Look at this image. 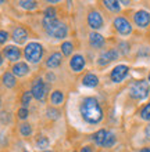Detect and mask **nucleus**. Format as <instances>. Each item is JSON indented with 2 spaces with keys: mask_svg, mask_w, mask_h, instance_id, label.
<instances>
[{
  "mask_svg": "<svg viewBox=\"0 0 150 152\" xmlns=\"http://www.w3.org/2000/svg\"><path fill=\"white\" fill-rule=\"evenodd\" d=\"M79 111H81L83 120L90 124H96L103 119V109H101L99 101L93 97H88L82 101Z\"/></svg>",
  "mask_w": 150,
  "mask_h": 152,
  "instance_id": "nucleus-1",
  "label": "nucleus"
},
{
  "mask_svg": "<svg viewBox=\"0 0 150 152\" xmlns=\"http://www.w3.org/2000/svg\"><path fill=\"white\" fill-rule=\"evenodd\" d=\"M42 24H43V28H45L46 32L54 39H64L67 36V33H68L67 25L64 22L58 21L57 18H46L45 17Z\"/></svg>",
  "mask_w": 150,
  "mask_h": 152,
  "instance_id": "nucleus-2",
  "label": "nucleus"
},
{
  "mask_svg": "<svg viewBox=\"0 0 150 152\" xmlns=\"http://www.w3.org/2000/svg\"><path fill=\"white\" fill-rule=\"evenodd\" d=\"M25 58L29 61V62H32V64H38L39 61L42 60V57H43V46L41 43H36V42H32V43H29L27 47H25Z\"/></svg>",
  "mask_w": 150,
  "mask_h": 152,
  "instance_id": "nucleus-3",
  "label": "nucleus"
},
{
  "mask_svg": "<svg viewBox=\"0 0 150 152\" xmlns=\"http://www.w3.org/2000/svg\"><path fill=\"white\" fill-rule=\"evenodd\" d=\"M129 94L135 100H145V98L149 96V83H147L146 80L135 82V83L131 86Z\"/></svg>",
  "mask_w": 150,
  "mask_h": 152,
  "instance_id": "nucleus-4",
  "label": "nucleus"
},
{
  "mask_svg": "<svg viewBox=\"0 0 150 152\" xmlns=\"http://www.w3.org/2000/svg\"><path fill=\"white\" fill-rule=\"evenodd\" d=\"M46 91H47V87H46L45 84V80L42 79V77H38V79L33 80L32 83V97H35L38 101H43L46 97Z\"/></svg>",
  "mask_w": 150,
  "mask_h": 152,
  "instance_id": "nucleus-5",
  "label": "nucleus"
},
{
  "mask_svg": "<svg viewBox=\"0 0 150 152\" xmlns=\"http://www.w3.org/2000/svg\"><path fill=\"white\" fill-rule=\"evenodd\" d=\"M114 26L117 29L118 33H121V35H129L132 32V26H131L129 21L124 18V17H118L114 20Z\"/></svg>",
  "mask_w": 150,
  "mask_h": 152,
  "instance_id": "nucleus-6",
  "label": "nucleus"
},
{
  "mask_svg": "<svg viewBox=\"0 0 150 152\" xmlns=\"http://www.w3.org/2000/svg\"><path fill=\"white\" fill-rule=\"evenodd\" d=\"M128 71H129V69H128L126 65H117V66L111 71L110 77H111V80H113L114 83H120V82H122V80L126 77Z\"/></svg>",
  "mask_w": 150,
  "mask_h": 152,
  "instance_id": "nucleus-7",
  "label": "nucleus"
},
{
  "mask_svg": "<svg viewBox=\"0 0 150 152\" xmlns=\"http://www.w3.org/2000/svg\"><path fill=\"white\" fill-rule=\"evenodd\" d=\"M134 21L135 24L140 26V28H146L147 25L150 24V14L145 10H140L134 15Z\"/></svg>",
  "mask_w": 150,
  "mask_h": 152,
  "instance_id": "nucleus-8",
  "label": "nucleus"
},
{
  "mask_svg": "<svg viewBox=\"0 0 150 152\" xmlns=\"http://www.w3.org/2000/svg\"><path fill=\"white\" fill-rule=\"evenodd\" d=\"M88 24L90 28L93 29H100L103 26V17L100 15L99 11H90L88 15Z\"/></svg>",
  "mask_w": 150,
  "mask_h": 152,
  "instance_id": "nucleus-9",
  "label": "nucleus"
},
{
  "mask_svg": "<svg viewBox=\"0 0 150 152\" xmlns=\"http://www.w3.org/2000/svg\"><path fill=\"white\" fill-rule=\"evenodd\" d=\"M3 54L6 56V58L13 62H16V61L20 60L21 57V50L17 46H6L3 50Z\"/></svg>",
  "mask_w": 150,
  "mask_h": 152,
  "instance_id": "nucleus-10",
  "label": "nucleus"
},
{
  "mask_svg": "<svg viewBox=\"0 0 150 152\" xmlns=\"http://www.w3.org/2000/svg\"><path fill=\"white\" fill-rule=\"evenodd\" d=\"M69 66H71V69H72L74 72H79L85 66V58L82 56H79V54L74 56L71 58V61H69Z\"/></svg>",
  "mask_w": 150,
  "mask_h": 152,
  "instance_id": "nucleus-11",
  "label": "nucleus"
},
{
  "mask_svg": "<svg viewBox=\"0 0 150 152\" xmlns=\"http://www.w3.org/2000/svg\"><path fill=\"white\" fill-rule=\"evenodd\" d=\"M117 58H118V53L115 51V50H109V51H106L104 54L100 56L98 64L99 65H107V64H110L111 61L117 60Z\"/></svg>",
  "mask_w": 150,
  "mask_h": 152,
  "instance_id": "nucleus-12",
  "label": "nucleus"
},
{
  "mask_svg": "<svg viewBox=\"0 0 150 152\" xmlns=\"http://www.w3.org/2000/svg\"><path fill=\"white\" fill-rule=\"evenodd\" d=\"M27 39H28V32H27L24 28L18 26V28L14 29V32H13V40H14L16 43L22 44L24 42H27Z\"/></svg>",
  "mask_w": 150,
  "mask_h": 152,
  "instance_id": "nucleus-13",
  "label": "nucleus"
},
{
  "mask_svg": "<svg viewBox=\"0 0 150 152\" xmlns=\"http://www.w3.org/2000/svg\"><path fill=\"white\" fill-rule=\"evenodd\" d=\"M11 71H13V75L14 76L22 77V76L28 75L29 68H28V65L25 64V62H17V64H14V66H13Z\"/></svg>",
  "mask_w": 150,
  "mask_h": 152,
  "instance_id": "nucleus-14",
  "label": "nucleus"
},
{
  "mask_svg": "<svg viewBox=\"0 0 150 152\" xmlns=\"http://www.w3.org/2000/svg\"><path fill=\"white\" fill-rule=\"evenodd\" d=\"M89 42H90V46L95 48H100L104 46V37L101 36L100 33L98 32H92L89 35Z\"/></svg>",
  "mask_w": 150,
  "mask_h": 152,
  "instance_id": "nucleus-15",
  "label": "nucleus"
},
{
  "mask_svg": "<svg viewBox=\"0 0 150 152\" xmlns=\"http://www.w3.org/2000/svg\"><path fill=\"white\" fill-rule=\"evenodd\" d=\"M61 61H63V56L60 53H53L52 56L47 58V61H46V65L49 68H57V66L61 65Z\"/></svg>",
  "mask_w": 150,
  "mask_h": 152,
  "instance_id": "nucleus-16",
  "label": "nucleus"
},
{
  "mask_svg": "<svg viewBox=\"0 0 150 152\" xmlns=\"http://www.w3.org/2000/svg\"><path fill=\"white\" fill-rule=\"evenodd\" d=\"M82 83H83V86H86V87H96L99 84V77L96 75H93V73H88V75L83 76Z\"/></svg>",
  "mask_w": 150,
  "mask_h": 152,
  "instance_id": "nucleus-17",
  "label": "nucleus"
},
{
  "mask_svg": "<svg viewBox=\"0 0 150 152\" xmlns=\"http://www.w3.org/2000/svg\"><path fill=\"white\" fill-rule=\"evenodd\" d=\"M1 80H3V84L7 88H13L16 86V76L13 75V72H6L1 77Z\"/></svg>",
  "mask_w": 150,
  "mask_h": 152,
  "instance_id": "nucleus-18",
  "label": "nucleus"
},
{
  "mask_svg": "<svg viewBox=\"0 0 150 152\" xmlns=\"http://www.w3.org/2000/svg\"><path fill=\"white\" fill-rule=\"evenodd\" d=\"M63 101H64V94H63L60 90H54V91L50 94V102H52L53 105H60Z\"/></svg>",
  "mask_w": 150,
  "mask_h": 152,
  "instance_id": "nucleus-19",
  "label": "nucleus"
},
{
  "mask_svg": "<svg viewBox=\"0 0 150 152\" xmlns=\"http://www.w3.org/2000/svg\"><path fill=\"white\" fill-rule=\"evenodd\" d=\"M103 3H104V6L109 8L110 11L117 12V11H120V8H121L120 1H115V0H106V1H103Z\"/></svg>",
  "mask_w": 150,
  "mask_h": 152,
  "instance_id": "nucleus-20",
  "label": "nucleus"
},
{
  "mask_svg": "<svg viewBox=\"0 0 150 152\" xmlns=\"http://www.w3.org/2000/svg\"><path fill=\"white\" fill-rule=\"evenodd\" d=\"M106 134H107V132H106V130H99L98 133H95L92 138H93V141L98 145H103V142H104V138H106Z\"/></svg>",
  "mask_w": 150,
  "mask_h": 152,
  "instance_id": "nucleus-21",
  "label": "nucleus"
},
{
  "mask_svg": "<svg viewBox=\"0 0 150 152\" xmlns=\"http://www.w3.org/2000/svg\"><path fill=\"white\" fill-rule=\"evenodd\" d=\"M115 144V136H114V133H107L106 134V138H104V142H103V147L106 148H110V147H113Z\"/></svg>",
  "mask_w": 150,
  "mask_h": 152,
  "instance_id": "nucleus-22",
  "label": "nucleus"
},
{
  "mask_svg": "<svg viewBox=\"0 0 150 152\" xmlns=\"http://www.w3.org/2000/svg\"><path fill=\"white\" fill-rule=\"evenodd\" d=\"M72 51H74L72 43H69V42H64V43L61 44V53H63L64 56H69Z\"/></svg>",
  "mask_w": 150,
  "mask_h": 152,
  "instance_id": "nucleus-23",
  "label": "nucleus"
},
{
  "mask_svg": "<svg viewBox=\"0 0 150 152\" xmlns=\"http://www.w3.org/2000/svg\"><path fill=\"white\" fill-rule=\"evenodd\" d=\"M20 133L22 134L24 137H28L32 134V126L29 123H24V124H21L20 126Z\"/></svg>",
  "mask_w": 150,
  "mask_h": 152,
  "instance_id": "nucleus-24",
  "label": "nucleus"
},
{
  "mask_svg": "<svg viewBox=\"0 0 150 152\" xmlns=\"http://www.w3.org/2000/svg\"><path fill=\"white\" fill-rule=\"evenodd\" d=\"M31 100H32V93L25 91L24 94H22V97H21V104H22V107L27 108V107L31 104Z\"/></svg>",
  "mask_w": 150,
  "mask_h": 152,
  "instance_id": "nucleus-25",
  "label": "nucleus"
},
{
  "mask_svg": "<svg viewBox=\"0 0 150 152\" xmlns=\"http://www.w3.org/2000/svg\"><path fill=\"white\" fill-rule=\"evenodd\" d=\"M20 7L25 8V10H35L36 8V1H20Z\"/></svg>",
  "mask_w": 150,
  "mask_h": 152,
  "instance_id": "nucleus-26",
  "label": "nucleus"
},
{
  "mask_svg": "<svg viewBox=\"0 0 150 152\" xmlns=\"http://www.w3.org/2000/svg\"><path fill=\"white\" fill-rule=\"evenodd\" d=\"M140 116H142V119H145V120H150V102L143 107V109L140 111Z\"/></svg>",
  "mask_w": 150,
  "mask_h": 152,
  "instance_id": "nucleus-27",
  "label": "nucleus"
},
{
  "mask_svg": "<svg viewBox=\"0 0 150 152\" xmlns=\"http://www.w3.org/2000/svg\"><path fill=\"white\" fill-rule=\"evenodd\" d=\"M28 115H29V112H28V108H20L18 109V112H17V116H18V119H27L28 118Z\"/></svg>",
  "mask_w": 150,
  "mask_h": 152,
  "instance_id": "nucleus-28",
  "label": "nucleus"
},
{
  "mask_svg": "<svg viewBox=\"0 0 150 152\" xmlns=\"http://www.w3.org/2000/svg\"><path fill=\"white\" fill-rule=\"evenodd\" d=\"M36 145H38V148H46V147L49 145V140H47L46 137H41V138L36 141Z\"/></svg>",
  "mask_w": 150,
  "mask_h": 152,
  "instance_id": "nucleus-29",
  "label": "nucleus"
},
{
  "mask_svg": "<svg viewBox=\"0 0 150 152\" xmlns=\"http://www.w3.org/2000/svg\"><path fill=\"white\" fill-rule=\"evenodd\" d=\"M45 17L46 18H56V10L53 7H47L45 10Z\"/></svg>",
  "mask_w": 150,
  "mask_h": 152,
  "instance_id": "nucleus-30",
  "label": "nucleus"
},
{
  "mask_svg": "<svg viewBox=\"0 0 150 152\" xmlns=\"http://www.w3.org/2000/svg\"><path fill=\"white\" fill-rule=\"evenodd\" d=\"M47 116H49L50 119H57V118L60 116V112L56 111V109H53V108H49L47 109Z\"/></svg>",
  "mask_w": 150,
  "mask_h": 152,
  "instance_id": "nucleus-31",
  "label": "nucleus"
},
{
  "mask_svg": "<svg viewBox=\"0 0 150 152\" xmlns=\"http://www.w3.org/2000/svg\"><path fill=\"white\" fill-rule=\"evenodd\" d=\"M8 40V33L6 31H0V44L6 43Z\"/></svg>",
  "mask_w": 150,
  "mask_h": 152,
  "instance_id": "nucleus-32",
  "label": "nucleus"
},
{
  "mask_svg": "<svg viewBox=\"0 0 150 152\" xmlns=\"http://www.w3.org/2000/svg\"><path fill=\"white\" fill-rule=\"evenodd\" d=\"M81 152H93V151H92L90 147H83V148L81 149Z\"/></svg>",
  "mask_w": 150,
  "mask_h": 152,
  "instance_id": "nucleus-33",
  "label": "nucleus"
},
{
  "mask_svg": "<svg viewBox=\"0 0 150 152\" xmlns=\"http://www.w3.org/2000/svg\"><path fill=\"white\" fill-rule=\"evenodd\" d=\"M140 152H150V148H143Z\"/></svg>",
  "mask_w": 150,
  "mask_h": 152,
  "instance_id": "nucleus-34",
  "label": "nucleus"
},
{
  "mask_svg": "<svg viewBox=\"0 0 150 152\" xmlns=\"http://www.w3.org/2000/svg\"><path fill=\"white\" fill-rule=\"evenodd\" d=\"M3 64V57H1V54H0V65Z\"/></svg>",
  "mask_w": 150,
  "mask_h": 152,
  "instance_id": "nucleus-35",
  "label": "nucleus"
},
{
  "mask_svg": "<svg viewBox=\"0 0 150 152\" xmlns=\"http://www.w3.org/2000/svg\"><path fill=\"white\" fill-rule=\"evenodd\" d=\"M0 105H1V98H0Z\"/></svg>",
  "mask_w": 150,
  "mask_h": 152,
  "instance_id": "nucleus-36",
  "label": "nucleus"
},
{
  "mask_svg": "<svg viewBox=\"0 0 150 152\" xmlns=\"http://www.w3.org/2000/svg\"><path fill=\"white\" fill-rule=\"evenodd\" d=\"M149 82H150V73H149Z\"/></svg>",
  "mask_w": 150,
  "mask_h": 152,
  "instance_id": "nucleus-37",
  "label": "nucleus"
},
{
  "mask_svg": "<svg viewBox=\"0 0 150 152\" xmlns=\"http://www.w3.org/2000/svg\"><path fill=\"white\" fill-rule=\"evenodd\" d=\"M43 152H52V151H43Z\"/></svg>",
  "mask_w": 150,
  "mask_h": 152,
  "instance_id": "nucleus-38",
  "label": "nucleus"
},
{
  "mask_svg": "<svg viewBox=\"0 0 150 152\" xmlns=\"http://www.w3.org/2000/svg\"><path fill=\"white\" fill-rule=\"evenodd\" d=\"M24 152H29V151H24Z\"/></svg>",
  "mask_w": 150,
  "mask_h": 152,
  "instance_id": "nucleus-39",
  "label": "nucleus"
}]
</instances>
